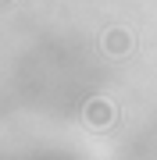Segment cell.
Segmentation results:
<instances>
[{"label": "cell", "instance_id": "obj_1", "mask_svg": "<svg viewBox=\"0 0 157 160\" xmlns=\"http://www.w3.org/2000/svg\"><path fill=\"white\" fill-rule=\"evenodd\" d=\"M100 46H104L111 57H125V53L136 46V39H132V32H128L125 25H111V29L100 36Z\"/></svg>", "mask_w": 157, "mask_h": 160}, {"label": "cell", "instance_id": "obj_2", "mask_svg": "<svg viewBox=\"0 0 157 160\" xmlns=\"http://www.w3.org/2000/svg\"><path fill=\"white\" fill-rule=\"evenodd\" d=\"M114 121V103L104 100V96H93L86 103V125L89 128H107Z\"/></svg>", "mask_w": 157, "mask_h": 160}]
</instances>
